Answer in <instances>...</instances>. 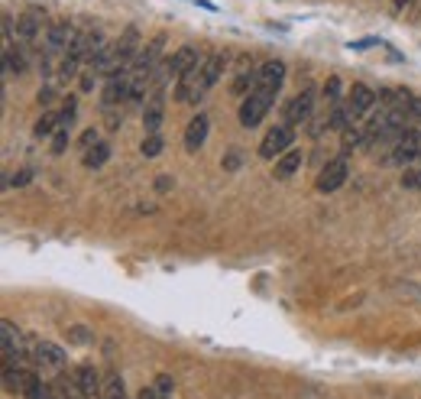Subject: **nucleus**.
Returning <instances> with one entry per match:
<instances>
[{"label": "nucleus", "mask_w": 421, "mask_h": 399, "mask_svg": "<svg viewBox=\"0 0 421 399\" xmlns=\"http://www.w3.org/2000/svg\"><path fill=\"white\" fill-rule=\"evenodd\" d=\"M273 101H275L273 91H266V88H253L250 95L243 97V104H240V124L246 130L260 127L263 117L269 114V108H273Z\"/></svg>", "instance_id": "obj_1"}, {"label": "nucleus", "mask_w": 421, "mask_h": 399, "mask_svg": "<svg viewBox=\"0 0 421 399\" xmlns=\"http://www.w3.org/2000/svg\"><path fill=\"white\" fill-rule=\"evenodd\" d=\"M208 91L210 88H208V81H204V75H201V62L195 65V68H188V72L175 81V101H179V104H198Z\"/></svg>", "instance_id": "obj_2"}, {"label": "nucleus", "mask_w": 421, "mask_h": 399, "mask_svg": "<svg viewBox=\"0 0 421 399\" xmlns=\"http://www.w3.org/2000/svg\"><path fill=\"white\" fill-rule=\"evenodd\" d=\"M130 88H133V75H130V72H114V75H107L104 95H101L104 110H117L120 104H126V101H130Z\"/></svg>", "instance_id": "obj_3"}, {"label": "nucleus", "mask_w": 421, "mask_h": 399, "mask_svg": "<svg viewBox=\"0 0 421 399\" xmlns=\"http://www.w3.org/2000/svg\"><path fill=\"white\" fill-rule=\"evenodd\" d=\"M162 49H166V36L159 32V36H153L143 49H139V55H137V62H133V78H149L153 72L159 68V59H162Z\"/></svg>", "instance_id": "obj_4"}, {"label": "nucleus", "mask_w": 421, "mask_h": 399, "mask_svg": "<svg viewBox=\"0 0 421 399\" xmlns=\"http://www.w3.org/2000/svg\"><path fill=\"white\" fill-rule=\"evenodd\" d=\"M292 140H295L292 124H279V127H273L263 137V143H260V156H263V159H275V156H282V153L292 146Z\"/></svg>", "instance_id": "obj_5"}, {"label": "nucleus", "mask_w": 421, "mask_h": 399, "mask_svg": "<svg viewBox=\"0 0 421 399\" xmlns=\"http://www.w3.org/2000/svg\"><path fill=\"white\" fill-rule=\"evenodd\" d=\"M350 179V166H347V156H337V159H331L321 169V175H317V192H337L340 185Z\"/></svg>", "instance_id": "obj_6"}, {"label": "nucleus", "mask_w": 421, "mask_h": 399, "mask_svg": "<svg viewBox=\"0 0 421 399\" xmlns=\"http://www.w3.org/2000/svg\"><path fill=\"white\" fill-rule=\"evenodd\" d=\"M75 36H78V30L72 23H52L49 32H46V55H65L72 49Z\"/></svg>", "instance_id": "obj_7"}, {"label": "nucleus", "mask_w": 421, "mask_h": 399, "mask_svg": "<svg viewBox=\"0 0 421 399\" xmlns=\"http://www.w3.org/2000/svg\"><path fill=\"white\" fill-rule=\"evenodd\" d=\"M311 110H315V88H305L302 95H295L288 104H285V110H282V117H285V124H305L308 117H311Z\"/></svg>", "instance_id": "obj_8"}, {"label": "nucleus", "mask_w": 421, "mask_h": 399, "mask_svg": "<svg viewBox=\"0 0 421 399\" xmlns=\"http://www.w3.org/2000/svg\"><path fill=\"white\" fill-rule=\"evenodd\" d=\"M260 81H256V88H266V91H273V95H279V88H282L285 81V62H279V59H269V62H263L260 68Z\"/></svg>", "instance_id": "obj_9"}, {"label": "nucleus", "mask_w": 421, "mask_h": 399, "mask_svg": "<svg viewBox=\"0 0 421 399\" xmlns=\"http://www.w3.org/2000/svg\"><path fill=\"white\" fill-rule=\"evenodd\" d=\"M347 108H350V114H353V120L369 114V110L376 108V91L366 85H353L347 95Z\"/></svg>", "instance_id": "obj_10"}, {"label": "nucleus", "mask_w": 421, "mask_h": 399, "mask_svg": "<svg viewBox=\"0 0 421 399\" xmlns=\"http://www.w3.org/2000/svg\"><path fill=\"white\" fill-rule=\"evenodd\" d=\"M166 62H168V75L182 78L188 68H195V65H198V49H195V46H179V49L168 55Z\"/></svg>", "instance_id": "obj_11"}, {"label": "nucleus", "mask_w": 421, "mask_h": 399, "mask_svg": "<svg viewBox=\"0 0 421 399\" xmlns=\"http://www.w3.org/2000/svg\"><path fill=\"white\" fill-rule=\"evenodd\" d=\"M75 380H78L84 399H104V383H101V377H97V370L91 364H81L75 370Z\"/></svg>", "instance_id": "obj_12"}, {"label": "nucleus", "mask_w": 421, "mask_h": 399, "mask_svg": "<svg viewBox=\"0 0 421 399\" xmlns=\"http://www.w3.org/2000/svg\"><path fill=\"white\" fill-rule=\"evenodd\" d=\"M162 117H166V97H162V91H156V95L146 101V108H143V130H146V133H159Z\"/></svg>", "instance_id": "obj_13"}, {"label": "nucleus", "mask_w": 421, "mask_h": 399, "mask_svg": "<svg viewBox=\"0 0 421 399\" xmlns=\"http://www.w3.org/2000/svg\"><path fill=\"white\" fill-rule=\"evenodd\" d=\"M208 130H210L208 114H195L191 124H188V130H185V150L198 153L201 146H204V140H208Z\"/></svg>", "instance_id": "obj_14"}, {"label": "nucleus", "mask_w": 421, "mask_h": 399, "mask_svg": "<svg viewBox=\"0 0 421 399\" xmlns=\"http://www.w3.org/2000/svg\"><path fill=\"white\" fill-rule=\"evenodd\" d=\"M42 20H46V13H42L39 7H30V10L17 20V36H20L23 43H32V39L39 36V30H42Z\"/></svg>", "instance_id": "obj_15"}, {"label": "nucleus", "mask_w": 421, "mask_h": 399, "mask_svg": "<svg viewBox=\"0 0 421 399\" xmlns=\"http://www.w3.org/2000/svg\"><path fill=\"white\" fill-rule=\"evenodd\" d=\"M302 159H305V153L302 150H285L279 159H275V169L273 175L279 179V182H285V179H292L298 169H302Z\"/></svg>", "instance_id": "obj_16"}, {"label": "nucleus", "mask_w": 421, "mask_h": 399, "mask_svg": "<svg viewBox=\"0 0 421 399\" xmlns=\"http://www.w3.org/2000/svg\"><path fill=\"white\" fill-rule=\"evenodd\" d=\"M36 364L62 370L65 367V351L59 344H52V341H39V344H36Z\"/></svg>", "instance_id": "obj_17"}, {"label": "nucleus", "mask_w": 421, "mask_h": 399, "mask_svg": "<svg viewBox=\"0 0 421 399\" xmlns=\"http://www.w3.org/2000/svg\"><path fill=\"white\" fill-rule=\"evenodd\" d=\"M224 68H227V55H221V52H210V55H204V59H201V75H204L208 88H214L217 81H221Z\"/></svg>", "instance_id": "obj_18"}, {"label": "nucleus", "mask_w": 421, "mask_h": 399, "mask_svg": "<svg viewBox=\"0 0 421 399\" xmlns=\"http://www.w3.org/2000/svg\"><path fill=\"white\" fill-rule=\"evenodd\" d=\"M52 393H55V399H84V393H81V387H78V380H75V373L68 377V373H55V380H52Z\"/></svg>", "instance_id": "obj_19"}, {"label": "nucleus", "mask_w": 421, "mask_h": 399, "mask_svg": "<svg viewBox=\"0 0 421 399\" xmlns=\"http://www.w3.org/2000/svg\"><path fill=\"white\" fill-rule=\"evenodd\" d=\"M23 399H55L52 383H42L32 370H26V389H23Z\"/></svg>", "instance_id": "obj_20"}, {"label": "nucleus", "mask_w": 421, "mask_h": 399, "mask_svg": "<svg viewBox=\"0 0 421 399\" xmlns=\"http://www.w3.org/2000/svg\"><path fill=\"white\" fill-rule=\"evenodd\" d=\"M62 127V110H42V117L36 120V127H32V133H36V137H52L55 130Z\"/></svg>", "instance_id": "obj_21"}, {"label": "nucleus", "mask_w": 421, "mask_h": 399, "mask_svg": "<svg viewBox=\"0 0 421 399\" xmlns=\"http://www.w3.org/2000/svg\"><path fill=\"white\" fill-rule=\"evenodd\" d=\"M0 331H3V357H20V331L13 328V322H0Z\"/></svg>", "instance_id": "obj_22"}, {"label": "nucleus", "mask_w": 421, "mask_h": 399, "mask_svg": "<svg viewBox=\"0 0 421 399\" xmlns=\"http://www.w3.org/2000/svg\"><path fill=\"white\" fill-rule=\"evenodd\" d=\"M107 159H110V143H104V140L84 153V166H88V169H101Z\"/></svg>", "instance_id": "obj_23"}, {"label": "nucleus", "mask_w": 421, "mask_h": 399, "mask_svg": "<svg viewBox=\"0 0 421 399\" xmlns=\"http://www.w3.org/2000/svg\"><path fill=\"white\" fill-rule=\"evenodd\" d=\"M65 338H68V344H91V338H95V331L88 328V324H68V331H65Z\"/></svg>", "instance_id": "obj_24"}, {"label": "nucleus", "mask_w": 421, "mask_h": 399, "mask_svg": "<svg viewBox=\"0 0 421 399\" xmlns=\"http://www.w3.org/2000/svg\"><path fill=\"white\" fill-rule=\"evenodd\" d=\"M104 399H126V389H124V377L120 373H107L104 380Z\"/></svg>", "instance_id": "obj_25"}, {"label": "nucleus", "mask_w": 421, "mask_h": 399, "mask_svg": "<svg viewBox=\"0 0 421 399\" xmlns=\"http://www.w3.org/2000/svg\"><path fill=\"white\" fill-rule=\"evenodd\" d=\"M81 55H75V52H65L62 65H59V81H68V78L78 75V68H81Z\"/></svg>", "instance_id": "obj_26"}, {"label": "nucleus", "mask_w": 421, "mask_h": 399, "mask_svg": "<svg viewBox=\"0 0 421 399\" xmlns=\"http://www.w3.org/2000/svg\"><path fill=\"white\" fill-rule=\"evenodd\" d=\"M162 150H166V143H162V137H159V133H146V137H143V143H139V153H143L146 159H156Z\"/></svg>", "instance_id": "obj_27"}, {"label": "nucleus", "mask_w": 421, "mask_h": 399, "mask_svg": "<svg viewBox=\"0 0 421 399\" xmlns=\"http://www.w3.org/2000/svg\"><path fill=\"white\" fill-rule=\"evenodd\" d=\"M256 81H260V72H240V75H237V81H233V95H250L253 88H256Z\"/></svg>", "instance_id": "obj_28"}, {"label": "nucleus", "mask_w": 421, "mask_h": 399, "mask_svg": "<svg viewBox=\"0 0 421 399\" xmlns=\"http://www.w3.org/2000/svg\"><path fill=\"white\" fill-rule=\"evenodd\" d=\"M68 150V127H59L52 133V156H62Z\"/></svg>", "instance_id": "obj_29"}, {"label": "nucleus", "mask_w": 421, "mask_h": 399, "mask_svg": "<svg viewBox=\"0 0 421 399\" xmlns=\"http://www.w3.org/2000/svg\"><path fill=\"white\" fill-rule=\"evenodd\" d=\"M153 387H156V389H159V393H162V396H166V399H172V393H175V380L168 377V373H159Z\"/></svg>", "instance_id": "obj_30"}, {"label": "nucleus", "mask_w": 421, "mask_h": 399, "mask_svg": "<svg viewBox=\"0 0 421 399\" xmlns=\"http://www.w3.org/2000/svg\"><path fill=\"white\" fill-rule=\"evenodd\" d=\"M402 185H405V188H415V192H421V166H418V169H409V173L402 175Z\"/></svg>", "instance_id": "obj_31"}, {"label": "nucleus", "mask_w": 421, "mask_h": 399, "mask_svg": "<svg viewBox=\"0 0 421 399\" xmlns=\"http://www.w3.org/2000/svg\"><path fill=\"white\" fill-rule=\"evenodd\" d=\"M75 110H78V101H75V97H65V101H62V127H68V124H72Z\"/></svg>", "instance_id": "obj_32"}, {"label": "nucleus", "mask_w": 421, "mask_h": 399, "mask_svg": "<svg viewBox=\"0 0 421 399\" xmlns=\"http://www.w3.org/2000/svg\"><path fill=\"white\" fill-rule=\"evenodd\" d=\"M97 143H101V137H97V130H95V127L84 130V133H81V150H84V153L91 150V146H97Z\"/></svg>", "instance_id": "obj_33"}, {"label": "nucleus", "mask_w": 421, "mask_h": 399, "mask_svg": "<svg viewBox=\"0 0 421 399\" xmlns=\"http://www.w3.org/2000/svg\"><path fill=\"white\" fill-rule=\"evenodd\" d=\"M30 179H32V169H20V173L13 175L10 179V185H17V188H23V185H30Z\"/></svg>", "instance_id": "obj_34"}, {"label": "nucleus", "mask_w": 421, "mask_h": 399, "mask_svg": "<svg viewBox=\"0 0 421 399\" xmlns=\"http://www.w3.org/2000/svg\"><path fill=\"white\" fill-rule=\"evenodd\" d=\"M95 78H97V72L95 68H88V72L81 75V91H91V88H95Z\"/></svg>", "instance_id": "obj_35"}, {"label": "nucleus", "mask_w": 421, "mask_h": 399, "mask_svg": "<svg viewBox=\"0 0 421 399\" xmlns=\"http://www.w3.org/2000/svg\"><path fill=\"white\" fill-rule=\"evenodd\" d=\"M172 182H175L172 175H159V179H156V188H159V192H168V188H172Z\"/></svg>", "instance_id": "obj_36"}, {"label": "nucleus", "mask_w": 421, "mask_h": 399, "mask_svg": "<svg viewBox=\"0 0 421 399\" xmlns=\"http://www.w3.org/2000/svg\"><path fill=\"white\" fill-rule=\"evenodd\" d=\"M224 169H240V153H231V156L224 159Z\"/></svg>", "instance_id": "obj_37"}, {"label": "nucleus", "mask_w": 421, "mask_h": 399, "mask_svg": "<svg viewBox=\"0 0 421 399\" xmlns=\"http://www.w3.org/2000/svg\"><path fill=\"white\" fill-rule=\"evenodd\" d=\"M52 97H55V88H42V91H39V104H49Z\"/></svg>", "instance_id": "obj_38"}]
</instances>
